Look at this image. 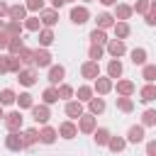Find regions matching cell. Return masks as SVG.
<instances>
[{"label": "cell", "instance_id": "18", "mask_svg": "<svg viewBox=\"0 0 156 156\" xmlns=\"http://www.w3.org/2000/svg\"><path fill=\"white\" fill-rule=\"evenodd\" d=\"M20 136H22V144H24V146H32V144H37V141H39V132H37L34 127H29V129L20 132Z\"/></svg>", "mask_w": 156, "mask_h": 156}, {"label": "cell", "instance_id": "44", "mask_svg": "<svg viewBox=\"0 0 156 156\" xmlns=\"http://www.w3.org/2000/svg\"><path fill=\"white\" fill-rule=\"evenodd\" d=\"M149 2H151V0H136V2L132 5V12H139V15H146V10H149Z\"/></svg>", "mask_w": 156, "mask_h": 156}, {"label": "cell", "instance_id": "2", "mask_svg": "<svg viewBox=\"0 0 156 156\" xmlns=\"http://www.w3.org/2000/svg\"><path fill=\"white\" fill-rule=\"evenodd\" d=\"M88 20H90V12H88L85 5H73L71 7V22L73 24H85Z\"/></svg>", "mask_w": 156, "mask_h": 156}, {"label": "cell", "instance_id": "5", "mask_svg": "<svg viewBox=\"0 0 156 156\" xmlns=\"http://www.w3.org/2000/svg\"><path fill=\"white\" fill-rule=\"evenodd\" d=\"M34 68H46L51 66V54L46 49H34V61H32Z\"/></svg>", "mask_w": 156, "mask_h": 156}, {"label": "cell", "instance_id": "11", "mask_svg": "<svg viewBox=\"0 0 156 156\" xmlns=\"http://www.w3.org/2000/svg\"><path fill=\"white\" fill-rule=\"evenodd\" d=\"M7 17H10V22H22V20L27 17L24 5H10V7H7Z\"/></svg>", "mask_w": 156, "mask_h": 156}, {"label": "cell", "instance_id": "23", "mask_svg": "<svg viewBox=\"0 0 156 156\" xmlns=\"http://www.w3.org/2000/svg\"><path fill=\"white\" fill-rule=\"evenodd\" d=\"M112 24H115V17H112L110 12H100V15H98V29L105 32V29H110Z\"/></svg>", "mask_w": 156, "mask_h": 156}, {"label": "cell", "instance_id": "34", "mask_svg": "<svg viewBox=\"0 0 156 156\" xmlns=\"http://www.w3.org/2000/svg\"><path fill=\"white\" fill-rule=\"evenodd\" d=\"M7 37H20V32H22V22H10V24H5V29H2Z\"/></svg>", "mask_w": 156, "mask_h": 156}, {"label": "cell", "instance_id": "3", "mask_svg": "<svg viewBox=\"0 0 156 156\" xmlns=\"http://www.w3.org/2000/svg\"><path fill=\"white\" fill-rule=\"evenodd\" d=\"M22 119H24V117H22L20 110L5 115V127H7V132H22Z\"/></svg>", "mask_w": 156, "mask_h": 156}, {"label": "cell", "instance_id": "46", "mask_svg": "<svg viewBox=\"0 0 156 156\" xmlns=\"http://www.w3.org/2000/svg\"><path fill=\"white\" fill-rule=\"evenodd\" d=\"M144 80H146V83H154V80H156V66H154V63L144 66Z\"/></svg>", "mask_w": 156, "mask_h": 156}, {"label": "cell", "instance_id": "16", "mask_svg": "<svg viewBox=\"0 0 156 156\" xmlns=\"http://www.w3.org/2000/svg\"><path fill=\"white\" fill-rule=\"evenodd\" d=\"M56 134H61L63 139H73V136L78 134V127H76L73 122H61V127H58Z\"/></svg>", "mask_w": 156, "mask_h": 156}, {"label": "cell", "instance_id": "17", "mask_svg": "<svg viewBox=\"0 0 156 156\" xmlns=\"http://www.w3.org/2000/svg\"><path fill=\"white\" fill-rule=\"evenodd\" d=\"M127 141H132V144H139V141H144V127H141V124H134V127H129V132H127Z\"/></svg>", "mask_w": 156, "mask_h": 156}, {"label": "cell", "instance_id": "27", "mask_svg": "<svg viewBox=\"0 0 156 156\" xmlns=\"http://www.w3.org/2000/svg\"><path fill=\"white\" fill-rule=\"evenodd\" d=\"M88 105H90V115H100V112H105V100H102L100 95H98V98H90Z\"/></svg>", "mask_w": 156, "mask_h": 156}, {"label": "cell", "instance_id": "14", "mask_svg": "<svg viewBox=\"0 0 156 156\" xmlns=\"http://www.w3.org/2000/svg\"><path fill=\"white\" fill-rule=\"evenodd\" d=\"M139 100H141V102H151V100H156V85H154V83H146V85L139 90Z\"/></svg>", "mask_w": 156, "mask_h": 156}, {"label": "cell", "instance_id": "21", "mask_svg": "<svg viewBox=\"0 0 156 156\" xmlns=\"http://www.w3.org/2000/svg\"><path fill=\"white\" fill-rule=\"evenodd\" d=\"M56 136H58V134H56L54 127H44V129L39 132V141H41V144H54Z\"/></svg>", "mask_w": 156, "mask_h": 156}, {"label": "cell", "instance_id": "47", "mask_svg": "<svg viewBox=\"0 0 156 156\" xmlns=\"http://www.w3.org/2000/svg\"><path fill=\"white\" fill-rule=\"evenodd\" d=\"M2 73H7V56L5 54H0V76Z\"/></svg>", "mask_w": 156, "mask_h": 156}, {"label": "cell", "instance_id": "22", "mask_svg": "<svg viewBox=\"0 0 156 156\" xmlns=\"http://www.w3.org/2000/svg\"><path fill=\"white\" fill-rule=\"evenodd\" d=\"M129 17H132V5H117V7H115V20L127 22Z\"/></svg>", "mask_w": 156, "mask_h": 156}, {"label": "cell", "instance_id": "49", "mask_svg": "<svg viewBox=\"0 0 156 156\" xmlns=\"http://www.w3.org/2000/svg\"><path fill=\"white\" fill-rule=\"evenodd\" d=\"M10 39H12V37H7V34H5V32H0V49H5V46H7V41H10Z\"/></svg>", "mask_w": 156, "mask_h": 156}, {"label": "cell", "instance_id": "30", "mask_svg": "<svg viewBox=\"0 0 156 156\" xmlns=\"http://www.w3.org/2000/svg\"><path fill=\"white\" fill-rule=\"evenodd\" d=\"M15 102L20 105V110H27V107H32V105H34V98H32L29 93H20V95L15 98Z\"/></svg>", "mask_w": 156, "mask_h": 156}, {"label": "cell", "instance_id": "20", "mask_svg": "<svg viewBox=\"0 0 156 156\" xmlns=\"http://www.w3.org/2000/svg\"><path fill=\"white\" fill-rule=\"evenodd\" d=\"M134 93V83L132 80H117V95L119 98H129Z\"/></svg>", "mask_w": 156, "mask_h": 156}, {"label": "cell", "instance_id": "32", "mask_svg": "<svg viewBox=\"0 0 156 156\" xmlns=\"http://www.w3.org/2000/svg\"><path fill=\"white\" fill-rule=\"evenodd\" d=\"M90 41H93V44H100V46H105V44H107V34H105L102 29H98V27H95V29L90 32Z\"/></svg>", "mask_w": 156, "mask_h": 156}, {"label": "cell", "instance_id": "41", "mask_svg": "<svg viewBox=\"0 0 156 156\" xmlns=\"http://www.w3.org/2000/svg\"><path fill=\"white\" fill-rule=\"evenodd\" d=\"M93 98V88L90 85H80L78 88V102H88Z\"/></svg>", "mask_w": 156, "mask_h": 156}, {"label": "cell", "instance_id": "37", "mask_svg": "<svg viewBox=\"0 0 156 156\" xmlns=\"http://www.w3.org/2000/svg\"><path fill=\"white\" fill-rule=\"evenodd\" d=\"M39 24H41V22H39V17H37V15L24 17V29H27V32H37V29H39Z\"/></svg>", "mask_w": 156, "mask_h": 156}, {"label": "cell", "instance_id": "24", "mask_svg": "<svg viewBox=\"0 0 156 156\" xmlns=\"http://www.w3.org/2000/svg\"><path fill=\"white\" fill-rule=\"evenodd\" d=\"M112 27H115V34H117V39H119V41H124V39L129 37V32H132V27H129L127 22H115Z\"/></svg>", "mask_w": 156, "mask_h": 156}, {"label": "cell", "instance_id": "6", "mask_svg": "<svg viewBox=\"0 0 156 156\" xmlns=\"http://www.w3.org/2000/svg\"><path fill=\"white\" fill-rule=\"evenodd\" d=\"M80 73H83V78L95 80V78L100 76V63H98V61H85V63L80 66Z\"/></svg>", "mask_w": 156, "mask_h": 156}, {"label": "cell", "instance_id": "35", "mask_svg": "<svg viewBox=\"0 0 156 156\" xmlns=\"http://www.w3.org/2000/svg\"><path fill=\"white\" fill-rule=\"evenodd\" d=\"M17 58H20V63H29V66H32V61H34V49H27V46H24V49L17 54Z\"/></svg>", "mask_w": 156, "mask_h": 156}, {"label": "cell", "instance_id": "33", "mask_svg": "<svg viewBox=\"0 0 156 156\" xmlns=\"http://www.w3.org/2000/svg\"><path fill=\"white\" fill-rule=\"evenodd\" d=\"M15 98H17V95H15L12 88H2V90H0V105H12Z\"/></svg>", "mask_w": 156, "mask_h": 156}, {"label": "cell", "instance_id": "19", "mask_svg": "<svg viewBox=\"0 0 156 156\" xmlns=\"http://www.w3.org/2000/svg\"><path fill=\"white\" fill-rule=\"evenodd\" d=\"M105 146H107L112 154H119V151H124V146H127V139H122V136H110Z\"/></svg>", "mask_w": 156, "mask_h": 156}, {"label": "cell", "instance_id": "53", "mask_svg": "<svg viewBox=\"0 0 156 156\" xmlns=\"http://www.w3.org/2000/svg\"><path fill=\"white\" fill-rule=\"evenodd\" d=\"M0 119H5V112H2V105H0Z\"/></svg>", "mask_w": 156, "mask_h": 156}, {"label": "cell", "instance_id": "25", "mask_svg": "<svg viewBox=\"0 0 156 156\" xmlns=\"http://www.w3.org/2000/svg\"><path fill=\"white\" fill-rule=\"evenodd\" d=\"M22 49H24V41H22V37H12V39L7 41V51H10V56H17Z\"/></svg>", "mask_w": 156, "mask_h": 156}, {"label": "cell", "instance_id": "26", "mask_svg": "<svg viewBox=\"0 0 156 156\" xmlns=\"http://www.w3.org/2000/svg\"><path fill=\"white\" fill-rule=\"evenodd\" d=\"M119 76H122V63L119 58H112L107 63V78H119Z\"/></svg>", "mask_w": 156, "mask_h": 156}, {"label": "cell", "instance_id": "52", "mask_svg": "<svg viewBox=\"0 0 156 156\" xmlns=\"http://www.w3.org/2000/svg\"><path fill=\"white\" fill-rule=\"evenodd\" d=\"M100 2H102V5H107V7H110V5H117V0H100Z\"/></svg>", "mask_w": 156, "mask_h": 156}, {"label": "cell", "instance_id": "7", "mask_svg": "<svg viewBox=\"0 0 156 156\" xmlns=\"http://www.w3.org/2000/svg\"><path fill=\"white\" fill-rule=\"evenodd\" d=\"M39 22H41L46 29H51V27L58 22V10H41V12H39Z\"/></svg>", "mask_w": 156, "mask_h": 156}, {"label": "cell", "instance_id": "50", "mask_svg": "<svg viewBox=\"0 0 156 156\" xmlns=\"http://www.w3.org/2000/svg\"><path fill=\"white\" fill-rule=\"evenodd\" d=\"M49 2H51V10H58V7H61V5H66V2H63V0H49Z\"/></svg>", "mask_w": 156, "mask_h": 156}, {"label": "cell", "instance_id": "54", "mask_svg": "<svg viewBox=\"0 0 156 156\" xmlns=\"http://www.w3.org/2000/svg\"><path fill=\"white\" fill-rule=\"evenodd\" d=\"M2 29H5V22H2V20H0V32H2Z\"/></svg>", "mask_w": 156, "mask_h": 156}, {"label": "cell", "instance_id": "57", "mask_svg": "<svg viewBox=\"0 0 156 156\" xmlns=\"http://www.w3.org/2000/svg\"><path fill=\"white\" fill-rule=\"evenodd\" d=\"M0 2H5V0H0Z\"/></svg>", "mask_w": 156, "mask_h": 156}, {"label": "cell", "instance_id": "38", "mask_svg": "<svg viewBox=\"0 0 156 156\" xmlns=\"http://www.w3.org/2000/svg\"><path fill=\"white\" fill-rule=\"evenodd\" d=\"M54 39H56V37H54L51 29H41V32H39V44H41V46H49Z\"/></svg>", "mask_w": 156, "mask_h": 156}, {"label": "cell", "instance_id": "48", "mask_svg": "<svg viewBox=\"0 0 156 156\" xmlns=\"http://www.w3.org/2000/svg\"><path fill=\"white\" fill-rule=\"evenodd\" d=\"M146 156H156V141H149L146 144Z\"/></svg>", "mask_w": 156, "mask_h": 156}, {"label": "cell", "instance_id": "45", "mask_svg": "<svg viewBox=\"0 0 156 156\" xmlns=\"http://www.w3.org/2000/svg\"><path fill=\"white\" fill-rule=\"evenodd\" d=\"M7 71H12V73H20L22 71V63H20L17 56H7Z\"/></svg>", "mask_w": 156, "mask_h": 156}, {"label": "cell", "instance_id": "56", "mask_svg": "<svg viewBox=\"0 0 156 156\" xmlns=\"http://www.w3.org/2000/svg\"><path fill=\"white\" fill-rule=\"evenodd\" d=\"M83 2H93V0H83Z\"/></svg>", "mask_w": 156, "mask_h": 156}, {"label": "cell", "instance_id": "43", "mask_svg": "<svg viewBox=\"0 0 156 156\" xmlns=\"http://www.w3.org/2000/svg\"><path fill=\"white\" fill-rule=\"evenodd\" d=\"M24 10H29V12H41V10H44V0H27V2H24Z\"/></svg>", "mask_w": 156, "mask_h": 156}, {"label": "cell", "instance_id": "55", "mask_svg": "<svg viewBox=\"0 0 156 156\" xmlns=\"http://www.w3.org/2000/svg\"><path fill=\"white\" fill-rule=\"evenodd\" d=\"M63 2H73V0H63Z\"/></svg>", "mask_w": 156, "mask_h": 156}, {"label": "cell", "instance_id": "15", "mask_svg": "<svg viewBox=\"0 0 156 156\" xmlns=\"http://www.w3.org/2000/svg\"><path fill=\"white\" fill-rule=\"evenodd\" d=\"M66 115H68L71 119H78V117L83 115V102H78V100L66 102Z\"/></svg>", "mask_w": 156, "mask_h": 156}, {"label": "cell", "instance_id": "8", "mask_svg": "<svg viewBox=\"0 0 156 156\" xmlns=\"http://www.w3.org/2000/svg\"><path fill=\"white\" fill-rule=\"evenodd\" d=\"M124 51H127L124 41H119V39H107V54H110L112 58H119Z\"/></svg>", "mask_w": 156, "mask_h": 156}, {"label": "cell", "instance_id": "4", "mask_svg": "<svg viewBox=\"0 0 156 156\" xmlns=\"http://www.w3.org/2000/svg\"><path fill=\"white\" fill-rule=\"evenodd\" d=\"M98 127H95V115H80L78 117V132H83V134H93Z\"/></svg>", "mask_w": 156, "mask_h": 156}, {"label": "cell", "instance_id": "42", "mask_svg": "<svg viewBox=\"0 0 156 156\" xmlns=\"http://www.w3.org/2000/svg\"><path fill=\"white\" fill-rule=\"evenodd\" d=\"M117 107H119L122 112H132V110H134V100H132V98H117Z\"/></svg>", "mask_w": 156, "mask_h": 156}, {"label": "cell", "instance_id": "51", "mask_svg": "<svg viewBox=\"0 0 156 156\" xmlns=\"http://www.w3.org/2000/svg\"><path fill=\"white\" fill-rule=\"evenodd\" d=\"M5 15H7V5H5V2H0V20H2Z\"/></svg>", "mask_w": 156, "mask_h": 156}, {"label": "cell", "instance_id": "31", "mask_svg": "<svg viewBox=\"0 0 156 156\" xmlns=\"http://www.w3.org/2000/svg\"><path fill=\"white\" fill-rule=\"evenodd\" d=\"M93 136H95V144H98V146H105V144H107V139H110L112 134H110L105 127H100V129H95V132H93Z\"/></svg>", "mask_w": 156, "mask_h": 156}, {"label": "cell", "instance_id": "28", "mask_svg": "<svg viewBox=\"0 0 156 156\" xmlns=\"http://www.w3.org/2000/svg\"><path fill=\"white\" fill-rule=\"evenodd\" d=\"M132 63L134 66H144L146 63V49H132Z\"/></svg>", "mask_w": 156, "mask_h": 156}, {"label": "cell", "instance_id": "36", "mask_svg": "<svg viewBox=\"0 0 156 156\" xmlns=\"http://www.w3.org/2000/svg\"><path fill=\"white\" fill-rule=\"evenodd\" d=\"M156 124V110H146L141 115V127H154Z\"/></svg>", "mask_w": 156, "mask_h": 156}, {"label": "cell", "instance_id": "13", "mask_svg": "<svg viewBox=\"0 0 156 156\" xmlns=\"http://www.w3.org/2000/svg\"><path fill=\"white\" fill-rule=\"evenodd\" d=\"M98 95H107L110 90H112V78H95V88H93Z\"/></svg>", "mask_w": 156, "mask_h": 156}, {"label": "cell", "instance_id": "10", "mask_svg": "<svg viewBox=\"0 0 156 156\" xmlns=\"http://www.w3.org/2000/svg\"><path fill=\"white\" fill-rule=\"evenodd\" d=\"M5 146H7L10 151H22V149H24V144H22L20 132H10V134L5 136Z\"/></svg>", "mask_w": 156, "mask_h": 156}, {"label": "cell", "instance_id": "29", "mask_svg": "<svg viewBox=\"0 0 156 156\" xmlns=\"http://www.w3.org/2000/svg\"><path fill=\"white\" fill-rule=\"evenodd\" d=\"M41 100H44V105H54V102H58V95H56V88L54 85H49L44 93H41Z\"/></svg>", "mask_w": 156, "mask_h": 156}, {"label": "cell", "instance_id": "40", "mask_svg": "<svg viewBox=\"0 0 156 156\" xmlns=\"http://www.w3.org/2000/svg\"><path fill=\"white\" fill-rule=\"evenodd\" d=\"M56 95H58V100H68V98L73 95V88L66 85V83H61V85L56 88Z\"/></svg>", "mask_w": 156, "mask_h": 156}, {"label": "cell", "instance_id": "39", "mask_svg": "<svg viewBox=\"0 0 156 156\" xmlns=\"http://www.w3.org/2000/svg\"><path fill=\"white\" fill-rule=\"evenodd\" d=\"M102 54H105V49H102L100 44H90V49H88V56H90V61H98V58H102Z\"/></svg>", "mask_w": 156, "mask_h": 156}, {"label": "cell", "instance_id": "9", "mask_svg": "<svg viewBox=\"0 0 156 156\" xmlns=\"http://www.w3.org/2000/svg\"><path fill=\"white\" fill-rule=\"evenodd\" d=\"M17 80L22 83V85H34L37 83V68H22L20 73H17Z\"/></svg>", "mask_w": 156, "mask_h": 156}, {"label": "cell", "instance_id": "1", "mask_svg": "<svg viewBox=\"0 0 156 156\" xmlns=\"http://www.w3.org/2000/svg\"><path fill=\"white\" fill-rule=\"evenodd\" d=\"M29 110H32V119H34L37 124H46V122H49V117H51L49 105H32Z\"/></svg>", "mask_w": 156, "mask_h": 156}, {"label": "cell", "instance_id": "12", "mask_svg": "<svg viewBox=\"0 0 156 156\" xmlns=\"http://www.w3.org/2000/svg\"><path fill=\"white\" fill-rule=\"evenodd\" d=\"M63 76H66V68H63V66H49V83H51L54 88L63 80Z\"/></svg>", "mask_w": 156, "mask_h": 156}]
</instances>
